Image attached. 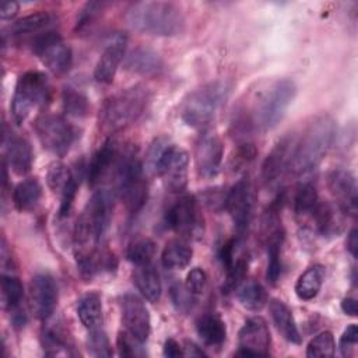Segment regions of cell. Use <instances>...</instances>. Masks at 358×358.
I'll return each mask as SVG.
<instances>
[{"instance_id": "obj_47", "label": "cell", "mask_w": 358, "mask_h": 358, "mask_svg": "<svg viewBox=\"0 0 358 358\" xmlns=\"http://www.w3.org/2000/svg\"><path fill=\"white\" fill-rule=\"evenodd\" d=\"M77 187H78V183H77V179H74L67 187L66 190L60 194V207H59V217H67L71 211V207H73V203H74V199H76V194H77Z\"/></svg>"}, {"instance_id": "obj_19", "label": "cell", "mask_w": 358, "mask_h": 358, "mask_svg": "<svg viewBox=\"0 0 358 358\" xmlns=\"http://www.w3.org/2000/svg\"><path fill=\"white\" fill-rule=\"evenodd\" d=\"M127 38L124 34H115L105 45L95 69L94 78L99 84H110L117 73V69L126 53Z\"/></svg>"}, {"instance_id": "obj_35", "label": "cell", "mask_w": 358, "mask_h": 358, "mask_svg": "<svg viewBox=\"0 0 358 358\" xmlns=\"http://www.w3.org/2000/svg\"><path fill=\"white\" fill-rule=\"evenodd\" d=\"M76 179V176L73 175V172L70 171V168L60 162V161H55L49 165L48 172H46V183L49 186V189L53 193L62 194L66 187Z\"/></svg>"}, {"instance_id": "obj_27", "label": "cell", "mask_w": 358, "mask_h": 358, "mask_svg": "<svg viewBox=\"0 0 358 358\" xmlns=\"http://www.w3.org/2000/svg\"><path fill=\"white\" fill-rule=\"evenodd\" d=\"M284 243V231L281 225H275L267 234V280L275 284L281 277L282 262H281V248Z\"/></svg>"}, {"instance_id": "obj_10", "label": "cell", "mask_w": 358, "mask_h": 358, "mask_svg": "<svg viewBox=\"0 0 358 358\" xmlns=\"http://www.w3.org/2000/svg\"><path fill=\"white\" fill-rule=\"evenodd\" d=\"M34 53L42 63L56 76L66 74L73 63V52L59 35V32L48 29L36 35L31 41Z\"/></svg>"}, {"instance_id": "obj_9", "label": "cell", "mask_w": 358, "mask_h": 358, "mask_svg": "<svg viewBox=\"0 0 358 358\" xmlns=\"http://www.w3.org/2000/svg\"><path fill=\"white\" fill-rule=\"evenodd\" d=\"M36 136L45 150L64 155L77 138V129L60 115L43 113L35 120Z\"/></svg>"}, {"instance_id": "obj_14", "label": "cell", "mask_w": 358, "mask_h": 358, "mask_svg": "<svg viewBox=\"0 0 358 358\" xmlns=\"http://www.w3.org/2000/svg\"><path fill=\"white\" fill-rule=\"evenodd\" d=\"M238 357H266L270 354L271 336L266 320L260 316L249 317L238 333Z\"/></svg>"}, {"instance_id": "obj_2", "label": "cell", "mask_w": 358, "mask_h": 358, "mask_svg": "<svg viewBox=\"0 0 358 358\" xmlns=\"http://www.w3.org/2000/svg\"><path fill=\"white\" fill-rule=\"evenodd\" d=\"M115 194L109 189L96 190L74 227L76 255L92 253L105 236L113 215Z\"/></svg>"}, {"instance_id": "obj_45", "label": "cell", "mask_w": 358, "mask_h": 358, "mask_svg": "<svg viewBox=\"0 0 358 358\" xmlns=\"http://www.w3.org/2000/svg\"><path fill=\"white\" fill-rule=\"evenodd\" d=\"M106 6L108 4L105 1H88L80 13V17L77 20V28L81 29L92 24V21H95L99 17V14L103 11Z\"/></svg>"}, {"instance_id": "obj_22", "label": "cell", "mask_w": 358, "mask_h": 358, "mask_svg": "<svg viewBox=\"0 0 358 358\" xmlns=\"http://www.w3.org/2000/svg\"><path fill=\"white\" fill-rule=\"evenodd\" d=\"M124 69L140 76H155L164 69L162 57L158 52L147 46L134 48L124 60Z\"/></svg>"}, {"instance_id": "obj_48", "label": "cell", "mask_w": 358, "mask_h": 358, "mask_svg": "<svg viewBox=\"0 0 358 358\" xmlns=\"http://www.w3.org/2000/svg\"><path fill=\"white\" fill-rule=\"evenodd\" d=\"M357 341H358V329H357V324H350L344 333L341 334L340 337V351L344 357L350 355L351 351L354 350V347L357 345Z\"/></svg>"}, {"instance_id": "obj_18", "label": "cell", "mask_w": 358, "mask_h": 358, "mask_svg": "<svg viewBox=\"0 0 358 358\" xmlns=\"http://www.w3.org/2000/svg\"><path fill=\"white\" fill-rule=\"evenodd\" d=\"M327 189L337 207L350 215H355L358 206V186L355 176L347 169H333L327 173Z\"/></svg>"}, {"instance_id": "obj_42", "label": "cell", "mask_w": 358, "mask_h": 358, "mask_svg": "<svg viewBox=\"0 0 358 358\" xmlns=\"http://www.w3.org/2000/svg\"><path fill=\"white\" fill-rule=\"evenodd\" d=\"M87 344H88L90 354L94 357H110L112 355L109 340H108L105 331L101 330L99 327L90 330Z\"/></svg>"}, {"instance_id": "obj_11", "label": "cell", "mask_w": 358, "mask_h": 358, "mask_svg": "<svg viewBox=\"0 0 358 358\" xmlns=\"http://www.w3.org/2000/svg\"><path fill=\"white\" fill-rule=\"evenodd\" d=\"M165 224L183 238H200L204 231V220L197 200L190 196L179 197L165 213Z\"/></svg>"}, {"instance_id": "obj_6", "label": "cell", "mask_w": 358, "mask_h": 358, "mask_svg": "<svg viewBox=\"0 0 358 358\" xmlns=\"http://www.w3.org/2000/svg\"><path fill=\"white\" fill-rule=\"evenodd\" d=\"M229 88L224 81H213L192 91L182 102L180 119L190 127L207 126L218 113Z\"/></svg>"}, {"instance_id": "obj_8", "label": "cell", "mask_w": 358, "mask_h": 358, "mask_svg": "<svg viewBox=\"0 0 358 358\" xmlns=\"http://www.w3.org/2000/svg\"><path fill=\"white\" fill-rule=\"evenodd\" d=\"M50 98V84L42 71L29 70L17 80L11 98V113L17 124L27 120L31 112L45 105Z\"/></svg>"}, {"instance_id": "obj_34", "label": "cell", "mask_w": 358, "mask_h": 358, "mask_svg": "<svg viewBox=\"0 0 358 358\" xmlns=\"http://www.w3.org/2000/svg\"><path fill=\"white\" fill-rule=\"evenodd\" d=\"M24 298V285L18 277L13 274L1 275V303L3 308L13 312L20 308Z\"/></svg>"}, {"instance_id": "obj_31", "label": "cell", "mask_w": 358, "mask_h": 358, "mask_svg": "<svg viewBox=\"0 0 358 358\" xmlns=\"http://www.w3.org/2000/svg\"><path fill=\"white\" fill-rule=\"evenodd\" d=\"M324 280V267L313 264L308 267L295 282V294L302 301H312L317 296Z\"/></svg>"}, {"instance_id": "obj_20", "label": "cell", "mask_w": 358, "mask_h": 358, "mask_svg": "<svg viewBox=\"0 0 358 358\" xmlns=\"http://www.w3.org/2000/svg\"><path fill=\"white\" fill-rule=\"evenodd\" d=\"M295 144V137L284 136L275 143L271 151L263 161L262 178L266 183L277 180L285 171H288L292 157V150Z\"/></svg>"}, {"instance_id": "obj_38", "label": "cell", "mask_w": 358, "mask_h": 358, "mask_svg": "<svg viewBox=\"0 0 358 358\" xmlns=\"http://www.w3.org/2000/svg\"><path fill=\"white\" fill-rule=\"evenodd\" d=\"M155 253V243L148 238H141L130 243L126 252V257L134 266L150 264Z\"/></svg>"}, {"instance_id": "obj_24", "label": "cell", "mask_w": 358, "mask_h": 358, "mask_svg": "<svg viewBox=\"0 0 358 358\" xmlns=\"http://www.w3.org/2000/svg\"><path fill=\"white\" fill-rule=\"evenodd\" d=\"M268 309H270L273 323L278 330V333L287 341L292 344H301V333L298 330V326L291 309L280 299H271Z\"/></svg>"}, {"instance_id": "obj_7", "label": "cell", "mask_w": 358, "mask_h": 358, "mask_svg": "<svg viewBox=\"0 0 358 358\" xmlns=\"http://www.w3.org/2000/svg\"><path fill=\"white\" fill-rule=\"evenodd\" d=\"M150 161L164 186L172 193H180L187 186V152L165 140H157L150 150Z\"/></svg>"}, {"instance_id": "obj_26", "label": "cell", "mask_w": 358, "mask_h": 358, "mask_svg": "<svg viewBox=\"0 0 358 358\" xmlns=\"http://www.w3.org/2000/svg\"><path fill=\"white\" fill-rule=\"evenodd\" d=\"M196 331L208 347H220L227 338V326L218 313H206L196 322Z\"/></svg>"}, {"instance_id": "obj_23", "label": "cell", "mask_w": 358, "mask_h": 358, "mask_svg": "<svg viewBox=\"0 0 358 358\" xmlns=\"http://www.w3.org/2000/svg\"><path fill=\"white\" fill-rule=\"evenodd\" d=\"M341 210L337 204H331L329 201H317L316 207L312 211V217L315 221V227L317 232L323 236H334L343 229Z\"/></svg>"}, {"instance_id": "obj_28", "label": "cell", "mask_w": 358, "mask_h": 358, "mask_svg": "<svg viewBox=\"0 0 358 358\" xmlns=\"http://www.w3.org/2000/svg\"><path fill=\"white\" fill-rule=\"evenodd\" d=\"M42 197V185L38 178H27L21 180L13 190L14 207L21 211H32Z\"/></svg>"}, {"instance_id": "obj_29", "label": "cell", "mask_w": 358, "mask_h": 358, "mask_svg": "<svg viewBox=\"0 0 358 358\" xmlns=\"http://www.w3.org/2000/svg\"><path fill=\"white\" fill-rule=\"evenodd\" d=\"M55 22V15L49 11H36L28 14L11 25V35L21 38L29 35H39L49 29V27Z\"/></svg>"}, {"instance_id": "obj_1", "label": "cell", "mask_w": 358, "mask_h": 358, "mask_svg": "<svg viewBox=\"0 0 358 358\" xmlns=\"http://www.w3.org/2000/svg\"><path fill=\"white\" fill-rule=\"evenodd\" d=\"M336 131V120L330 115L316 116L299 138H295L288 171L294 175H303L316 169L331 148Z\"/></svg>"}, {"instance_id": "obj_17", "label": "cell", "mask_w": 358, "mask_h": 358, "mask_svg": "<svg viewBox=\"0 0 358 358\" xmlns=\"http://www.w3.org/2000/svg\"><path fill=\"white\" fill-rule=\"evenodd\" d=\"M57 305V285L52 275L39 273L29 282V306L32 313L41 319H49Z\"/></svg>"}, {"instance_id": "obj_39", "label": "cell", "mask_w": 358, "mask_h": 358, "mask_svg": "<svg viewBox=\"0 0 358 358\" xmlns=\"http://www.w3.org/2000/svg\"><path fill=\"white\" fill-rule=\"evenodd\" d=\"M336 350V343L331 331H322L316 337H313L308 347H306V355L313 357H333Z\"/></svg>"}, {"instance_id": "obj_54", "label": "cell", "mask_w": 358, "mask_h": 358, "mask_svg": "<svg viewBox=\"0 0 358 358\" xmlns=\"http://www.w3.org/2000/svg\"><path fill=\"white\" fill-rule=\"evenodd\" d=\"M341 310L348 316H357V301L354 298H344L341 301Z\"/></svg>"}, {"instance_id": "obj_43", "label": "cell", "mask_w": 358, "mask_h": 358, "mask_svg": "<svg viewBox=\"0 0 358 358\" xmlns=\"http://www.w3.org/2000/svg\"><path fill=\"white\" fill-rule=\"evenodd\" d=\"M196 295L192 294L186 285H182L179 282L173 284L171 287V299L175 305V308L182 312V313H187L189 310L193 309L194 303H196Z\"/></svg>"}, {"instance_id": "obj_32", "label": "cell", "mask_w": 358, "mask_h": 358, "mask_svg": "<svg viewBox=\"0 0 358 358\" xmlns=\"http://www.w3.org/2000/svg\"><path fill=\"white\" fill-rule=\"evenodd\" d=\"M77 316L85 329H98L102 323L101 296L96 292H88L83 295L77 302Z\"/></svg>"}, {"instance_id": "obj_50", "label": "cell", "mask_w": 358, "mask_h": 358, "mask_svg": "<svg viewBox=\"0 0 358 358\" xmlns=\"http://www.w3.org/2000/svg\"><path fill=\"white\" fill-rule=\"evenodd\" d=\"M164 355L169 358H178V357H185L183 352V345H180L175 338H168L164 343Z\"/></svg>"}, {"instance_id": "obj_44", "label": "cell", "mask_w": 358, "mask_h": 358, "mask_svg": "<svg viewBox=\"0 0 358 358\" xmlns=\"http://www.w3.org/2000/svg\"><path fill=\"white\" fill-rule=\"evenodd\" d=\"M141 343L137 341L133 336H130L127 331H120L117 334V350L120 357H137L143 355L141 351Z\"/></svg>"}, {"instance_id": "obj_49", "label": "cell", "mask_w": 358, "mask_h": 358, "mask_svg": "<svg viewBox=\"0 0 358 358\" xmlns=\"http://www.w3.org/2000/svg\"><path fill=\"white\" fill-rule=\"evenodd\" d=\"M256 154H257V151L252 143H242L238 147L236 157H234V158H235L236 164L243 165V164H249L256 157Z\"/></svg>"}, {"instance_id": "obj_30", "label": "cell", "mask_w": 358, "mask_h": 358, "mask_svg": "<svg viewBox=\"0 0 358 358\" xmlns=\"http://www.w3.org/2000/svg\"><path fill=\"white\" fill-rule=\"evenodd\" d=\"M192 256L193 249L185 239H172L161 253V263L168 270H182L190 264Z\"/></svg>"}, {"instance_id": "obj_36", "label": "cell", "mask_w": 358, "mask_h": 358, "mask_svg": "<svg viewBox=\"0 0 358 358\" xmlns=\"http://www.w3.org/2000/svg\"><path fill=\"white\" fill-rule=\"evenodd\" d=\"M63 109L73 117H84L90 110V102L84 92L80 90L67 87L63 91Z\"/></svg>"}, {"instance_id": "obj_33", "label": "cell", "mask_w": 358, "mask_h": 358, "mask_svg": "<svg viewBox=\"0 0 358 358\" xmlns=\"http://www.w3.org/2000/svg\"><path fill=\"white\" fill-rule=\"evenodd\" d=\"M236 289H238L236 292L238 301L243 308L256 312L266 306L268 296H267L266 288L260 282L255 280H249L246 282H242Z\"/></svg>"}, {"instance_id": "obj_25", "label": "cell", "mask_w": 358, "mask_h": 358, "mask_svg": "<svg viewBox=\"0 0 358 358\" xmlns=\"http://www.w3.org/2000/svg\"><path fill=\"white\" fill-rule=\"evenodd\" d=\"M133 282L147 301H159L162 294V284L157 268L151 263L144 266H136L133 271Z\"/></svg>"}, {"instance_id": "obj_4", "label": "cell", "mask_w": 358, "mask_h": 358, "mask_svg": "<svg viewBox=\"0 0 358 358\" xmlns=\"http://www.w3.org/2000/svg\"><path fill=\"white\" fill-rule=\"evenodd\" d=\"M295 96L296 85L291 78L271 81L255 98L246 126L260 131L274 129L285 116Z\"/></svg>"}, {"instance_id": "obj_16", "label": "cell", "mask_w": 358, "mask_h": 358, "mask_svg": "<svg viewBox=\"0 0 358 358\" xmlns=\"http://www.w3.org/2000/svg\"><path fill=\"white\" fill-rule=\"evenodd\" d=\"M224 157V144L214 131H204L194 145V162L201 178H213L218 173Z\"/></svg>"}, {"instance_id": "obj_52", "label": "cell", "mask_w": 358, "mask_h": 358, "mask_svg": "<svg viewBox=\"0 0 358 358\" xmlns=\"http://www.w3.org/2000/svg\"><path fill=\"white\" fill-rule=\"evenodd\" d=\"M347 250L352 257H357L358 253V235H357V228H352L348 234L347 238Z\"/></svg>"}, {"instance_id": "obj_46", "label": "cell", "mask_w": 358, "mask_h": 358, "mask_svg": "<svg viewBox=\"0 0 358 358\" xmlns=\"http://www.w3.org/2000/svg\"><path fill=\"white\" fill-rule=\"evenodd\" d=\"M206 284H207V274L203 268L200 267H194L192 268L187 275H186V280H185V285L186 288L194 294V295H200L204 288H206Z\"/></svg>"}, {"instance_id": "obj_5", "label": "cell", "mask_w": 358, "mask_h": 358, "mask_svg": "<svg viewBox=\"0 0 358 358\" xmlns=\"http://www.w3.org/2000/svg\"><path fill=\"white\" fill-rule=\"evenodd\" d=\"M150 91L144 85H133L115 92L99 109V126L106 133L119 131L134 123L145 110Z\"/></svg>"}, {"instance_id": "obj_12", "label": "cell", "mask_w": 358, "mask_h": 358, "mask_svg": "<svg viewBox=\"0 0 358 358\" xmlns=\"http://www.w3.org/2000/svg\"><path fill=\"white\" fill-rule=\"evenodd\" d=\"M127 152L129 150H124L115 137H109L90 161L87 171L88 185L95 187L110 176L116 178Z\"/></svg>"}, {"instance_id": "obj_3", "label": "cell", "mask_w": 358, "mask_h": 358, "mask_svg": "<svg viewBox=\"0 0 358 358\" xmlns=\"http://www.w3.org/2000/svg\"><path fill=\"white\" fill-rule=\"evenodd\" d=\"M129 27L152 36H176L185 29L180 8L171 1H138L126 13Z\"/></svg>"}, {"instance_id": "obj_51", "label": "cell", "mask_w": 358, "mask_h": 358, "mask_svg": "<svg viewBox=\"0 0 358 358\" xmlns=\"http://www.w3.org/2000/svg\"><path fill=\"white\" fill-rule=\"evenodd\" d=\"M20 10V6L17 1H13V0H6V1H1L0 4V17L1 20H11L17 15Z\"/></svg>"}, {"instance_id": "obj_53", "label": "cell", "mask_w": 358, "mask_h": 358, "mask_svg": "<svg viewBox=\"0 0 358 358\" xmlns=\"http://www.w3.org/2000/svg\"><path fill=\"white\" fill-rule=\"evenodd\" d=\"M183 352H185V355H190V357H206L207 355L197 344H194L193 341H189V340L185 341Z\"/></svg>"}, {"instance_id": "obj_37", "label": "cell", "mask_w": 358, "mask_h": 358, "mask_svg": "<svg viewBox=\"0 0 358 358\" xmlns=\"http://www.w3.org/2000/svg\"><path fill=\"white\" fill-rule=\"evenodd\" d=\"M317 201H319V196H317V190H316L315 185L310 182L302 183L295 193L294 210H295L296 215L312 214Z\"/></svg>"}, {"instance_id": "obj_13", "label": "cell", "mask_w": 358, "mask_h": 358, "mask_svg": "<svg viewBox=\"0 0 358 358\" xmlns=\"http://www.w3.org/2000/svg\"><path fill=\"white\" fill-rule=\"evenodd\" d=\"M224 207L235 225V229L238 232L236 236L241 238L243 232L248 229L253 207L252 185L248 178L239 179L228 190L224 199Z\"/></svg>"}, {"instance_id": "obj_21", "label": "cell", "mask_w": 358, "mask_h": 358, "mask_svg": "<svg viewBox=\"0 0 358 358\" xmlns=\"http://www.w3.org/2000/svg\"><path fill=\"white\" fill-rule=\"evenodd\" d=\"M6 157L4 162L15 175H27L34 162V152L29 141L24 137L10 134L4 140Z\"/></svg>"}, {"instance_id": "obj_40", "label": "cell", "mask_w": 358, "mask_h": 358, "mask_svg": "<svg viewBox=\"0 0 358 358\" xmlns=\"http://www.w3.org/2000/svg\"><path fill=\"white\" fill-rule=\"evenodd\" d=\"M225 273H227V277H225L222 289H225V292H231L243 282L248 273V259L245 256H239L232 264V267Z\"/></svg>"}, {"instance_id": "obj_41", "label": "cell", "mask_w": 358, "mask_h": 358, "mask_svg": "<svg viewBox=\"0 0 358 358\" xmlns=\"http://www.w3.org/2000/svg\"><path fill=\"white\" fill-rule=\"evenodd\" d=\"M41 338H42V345H43L46 355H59V354H64V352L69 354V351H67L69 344L59 330L46 329V330H43Z\"/></svg>"}, {"instance_id": "obj_15", "label": "cell", "mask_w": 358, "mask_h": 358, "mask_svg": "<svg viewBox=\"0 0 358 358\" xmlns=\"http://www.w3.org/2000/svg\"><path fill=\"white\" fill-rule=\"evenodd\" d=\"M120 312L126 331L141 344L145 343L151 331V317L143 299L136 294H124L120 298Z\"/></svg>"}]
</instances>
